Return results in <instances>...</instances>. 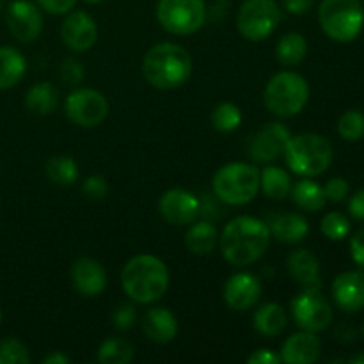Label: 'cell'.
I'll use <instances>...</instances> for the list:
<instances>
[{
	"label": "cell",
	"mask_w": 364,
	"mask_h": 364,
	"mask_svg": "<svg viewBox=\"0 0 364 364\" xmlns=\"http://www.w3.org/2000/svg\"><path fill=\"white\" fill-rule=\"evenodd\" d=\"M270 238L265 220L251 215L235 217L219 237L220 251L230 265L247 267L265 255Z\"/></svg>",
	"instance_id": "obj_1"
},
{
	"label": "cell",
	"mask_w": 364,
	"mask_h": 364,
	"mask_svg": "<svg viewBox=\"0 0 364 364\" xmlns=\"http://www.w3.org/2000/svg\"><path fill=\"white\" fill-rule=\"evenodd\" d=\"M121 284L132 301L139 304H151L166 295L169 288V270L156 256L139 255L124 265Z\"/></svg>",
	"instance_id": "obj_2"
},
{
	"label": "cell",
	"mask_w": 364,
	"mask_h": 364,
	"mask_svg": "<svg viewBox=\"0 0 364 364\" xmlns=\"http://www.w3.org/2000/svg\"><path fill=\"white\" fill-rule=\"evenodd\" d=\"M142 73L156 89H176L192 75V57L176 43H159L146 52Z\"/></svg>",
	"instance_id": "obj_3"
},
{
	"label": "cell",
	"mask_w": 364,
	"mask_h": 364,
	"mask_svg": "<svg viewBox=\"0 0 364 364\" xmlns=\"http://www.w3.org/2000/svg\"><path fill=\"white\" fill-rule=\"evenodd\" d=\"M283 155L287 166L295 174L313 178L329 169L333 162V146L318 134H301L288 141Z\"/></svg>",
	"instance_id": "obj_4"
},
{
	"label": "cell",
	"mask_w": 364,
	"mask_h": 364,
	"mask_svg": "<svg viewBox=\"0 0 364 364\" xmlns=\"http://www.w3.org/2000/svg\"><path fill=\"white\" fill-rule=\"evenodd\" d=\"M309 100V85L295 71H279L269 80L263 95L265 107L277 117H294Z\"/></svg>",
	"instance_id": "obj_5"
},
{
	"label": "cell",
	"mask_w": 364,
	"mask_h": 364,
	"mask_svg": "<svg viewBox=\"0 0 364 364\" xmlns=\"http://www.w3.org/2000/svg\"><path fill=\"white\" fill-rule=\"evenodd\" d=\"M212 187L217 198L226 205H247L259 191V171L251 164L231 162L217 171Z\"/></svg>",
	"instance_id": "obj_6"
},
{
	"label": "cell",
	"mask_w": 364,
	"mask_h": 364,
	"mask_svg": "<svg viewBox=\"0 0 364 364\" xmlns=\"http://www.w3.org/2000/svg\"><path fill=\"white\" fill-rule=\"evenodd\" d=\"M318 21L333 41H354L363 31L364 9L359 0H323L318 7Z\"/></svg>",
	"instance_id": "obj_7"
},
{
	"label": "cell",
	"mask_w": 364,
	"mask_h": 364,
	"mask_svg": "<svg viewBox=\"0 0 364 364\" xmlns=\"http://www.w3.org/2000/svg\"><path fill=\"white\" fill-rule=\"evenodd\" d=\"M156 18L171 34H194L206 21V4L205 0H160Z\"/></svg>",
	"instance_id": "obj_8"
},
{
	"label": "cell",
	"mask_w": 364,
	"mask_h": 364,
	"mask_svg": "<svg viewBox=\"0 0 364 364\" xmlns=\"http://www.w3.org/2000/svg\"><path fill=\"white\" fill-rule=\"evenodd\" d=\"M281 9L276 0H245L237 16V28L247 41H263L277 28Z\"/></svg>",
	"instance_id": "obj_9"
},
{
	"label": "cell",
	"mask_w": 364,
	"mask_h": 364,
	"mask_svg": "<svg viewBox=\"0 0 364 364\" xmlns=\"http://www.w3.org/2000/svg\"><path fill=\"white\" fill-rule=\"evenodd\" d=\"M291 316L302 331L322 333L333 322V308L316 288H306L291 301Z\"/></svg>",
	"instance_id": "obj_10"
},
{
	"label": "cell",
	"mask_w": 364,
	"mask_h": 364,
	"mask_svg": "<svg viewBox=\"0 0 364 364\" xmlns=\"http://www.w3.org/2000/svg\"><path fill=\"white\" fill-rule=\"evenodd\" d=\"M64 112L68 119L77 127H98L109 114V102L96 89H77L66 98Z\"/></svg>",
	"instance_id": "obj_11"
},
{
	"label": "cell",
	"mask_w": 364,
	"mask_h": 364,
	"mask_svg": "<svg viewBox=\"0 0 364 364\" xmlns=\"http://www.w3.org/2000/svg\"><path fill=\"white\" fill-rule=\"evenodd\" d=\"M7 28L21 43H32L43 31V14L31 0H14L6 11Z\"/></svg>",
	"instance_id": "obj_12"
},
{
	"label": "cell",
	"mask_w": 364,
	"mask_h": 364,
	"mask_svg": "<svg viewBox=\"0 0 364 364\" xmlns=\"http://www.w3.org/2000/svg\"><path fill=\"white\" fill-rule=\"evenodd\" d=\"M159 210L164 220L173 226H188L196 223L201 213V201L185 188H171L164 192L159 201Z\"/></svg>",
	"instance_id": "obj_13"
},
{
	"label": "cell",
	"mask_w": 364,
	"mask_h": 364,
	"mask_svg": "<svg viewBox=\"0 0 364 364\" xmlns=\"http://www.w3.org/2000/svg\"><path fill=\"white\" fill-rule=\"evenodd\" d=\"M290 139V130L283 123L265 124L252 135L249 142V156L256 162H274L283 155Z\"/></svg>",
	"instance_id": "obj_14"
},
{
	"label": "cell",
	"mask_w": 364,
	"mask_h": 364,
	"mask_svg": "<svg viewBox=\"0 0 364 364\" xmlns=\"http://www.w3.org/2000/svg\"><path fill=\"white\" fill-rule=\"evenodd\" d=\"M63 43L73 52H87L98 39V25L85 11H73L66 16L60 27Z\"/></svg>",
	"instance_id": "obj_15"
},
{
	"label": "cell",
	"mask_w": 364,
	"mask_h": 364,
	"mask_svg": "<svg viewBox=\"0 0 364 364\" xmlns=\"http://www.w3.org/2000/svg\"><path fill=\"white\" fill-rule=\"evenodd\" d=\"M262 281L249 272L233 274L224 284V301L235 311H247L262 297Z\"/></svg>",
	"instance_id": "obj_16"
},
{
	"label": "cell",
	"mask_w": 364,
	"mask_h": 364,
	"mask_svg": "<svg viewBox=\"0 0 364 364\" xmlns=\"http://www.w3.org/2000/svg\"><path fill=\"white\" fill-rule=\"evenodd\" d=\"M333 299L341 311H361L364 308V274L358 270L340 274L333 283Z\"/></svg>",
	"instance_id": "obj_17"
},
{
	"label": "cell",
	"mask_w": 364,
	"mask_h": 364,
	"mask_svg": "<svg viewBox=\"0 0 364 364\" xmlns=\"http://www.w3.org/2000/svg\"><path fill=\"white\" fill-rule=\"evenodd\" d=\"M71 281L75 290L85 297H96L107 287V272L102 263L92 258H78L71 265Z\"/></svg>",
	"instance_id": "obj_18"
},
{
	"label": "cell",
	"mask_w": 364,
	"mask_h": 364,
	"mask_svg": "<svg viewBox=\"0 0 364 364\" xmlns=\"http://www.w3.org/2000/svg\"><path fill=\"white\" fill-rule=\"evenodd\" d=\"M322 354V343L315 333H295L281 348V361L287 364H311Z\"/></svg>",
	"instance_id": "obj_19"
},
{
	"label": "cell",
	"mask_w": 364,
	"mask_h": 364,
	"mask_svg": "<svg viewBox=\"0 0 364 364\" xmlns=\"http://www.w3.org/2000/svg\"><path fill=\"white\" fill-rule=\"evenodd\" d=\"M265 223L269 226L270 237L284 244H297L304 240L309 233L308 220L301 213L295 212L270 213Z\"/></svg>",
	"instance_id": "obj_20"
},
{
	"label": "cell",
	"mask_w": 364,
	"mask_h": 364,
	"mask_svg": "<svg viewBox=\"0 0 364 364\" xmlns=\"http://www.w3.org/2000/svg\"><path fill=\"white\" fill-rule=\"evenodd\" d=\"M142 331L155 343H169L178 334V320L167 308H151L142 316Z\"/></svg>",
	"instance_id": "obj_21"
},
{
	"label": "cell",
	"mask_w": 364,
	"mask_h": 364,
	"mask_svg": "<svg viewBox=\"0 0 364 364\" xmlns=\"http://www.w3.org/2000/svg\"><path fill=\"white\" fill-rule=\"evenodd\" d=\"M288 272L304 288L320 290V263L318 258L308 249H299L288 256Z\"/></svg>",
	"instance_id": "obj_22"
},
{
	"label": "cell",
	"mask_w": 364,
	"mask_h": 364,
	"mask_svg": "<svg viewBox=\"0 0 364 364\" xmlns=\"http://www.w3.org/2000/svg\"><path fill=\"white\" fill-rule=\"evenodd\" d=\"M255 329L267 338L279 336L288 322V315L284 308L276 302H267L255 313Z\"/></svg>",
	"instance_id": "obj_23"
},
{
	"label": "cell",
	"mask_w": 364,
	"mask_h": 364,
	"mask_svg": "<svg viewBox=\"0 0 364 364\" xmlns=\"http://www.w3.org/2000/svg\"><path fill=\"white\" fill-rule=\"evenodd\" d=\"M27 70V60L20 50L0 46V89H9L21 80Z\"/></svg>",
	"instance_id": "obj_24"
},
{
	"label": "cell",
	"mask_w": 364,
	"mask_h": 364,
	"mask_svg": "<svg viewBox=\"0 0 364 364\" xmlns=\"http://www.w3.org/2000/svg\"><path fill=\"white\" fill-rule=\"evenodd\" d=\"M219 242V233L210 220L192 223L191 230L185 235V244L194 255H210Z\"/></svg>",
	"instance_id": "obj_25"
},
{
	"label": "cell",
	"mask_w": 364,
	"mask_h": 364,
	"mask_svg": "<svg viewBox=\"0 0 364 364\" xmlns=\"http://www.w3.org/2000/svg\"><path fill=\"white\" fill-rule=\"evenodd\" d=\"M290 198L299 208L306 210V212H318L327 203L323 187H320L313 180H301L295 185H291Z\"/></svg>",
	"instance_id": "obj_26"
},
{
	"label": "cell",
	"mask_w": 364,
	"mask_h": 364,
	"mask_svg": "<svg viewBox=\"0 0 364 364\" xmlns=\"http://www.w3.org/2000/svg\"><path fill=\"white\" fill-rule=\"evenodd\" d=\"M259 188L263 194L270 199H281L288 198L291 191V178L284 169L276 166H267L265 169L259 173Z\"/></svg>",
	"instance_id": "obj_27"
},
{
	"label": "cell",
	"mask_w": 364,
	"mask_h": 364,
	"mask_svg": "<svg viewBox=\"0 0 364 364\" xmlns=\"http://www.w3.org/2000/svg\"><path fill=\"white\" fill-rule=\"evenodd\" d=\"M57 100H59V96H57V89L53 87V84L41 82V84H36L28 89L27 96H25V105L32 114L46 116V114H52L55 110Z\"/></svg>",
	"instance_id": "obj_28"
},
{
	"label": "cell",
	"mask_w": 364,
	"mask_h": 364,
	"mask_svg": "<svg viewBox=\"0 0 364 364\" xmlns=\"http://www.w3.org/2000/svg\"><path fill=\"white\" fill-rule=\"evenodd\" d=\"M306 53H308V41L299 32H288L276 45V57L283 66H295L302 63Z\"/></svg>",
	"instance_id": "obj_29"
},
{
	"label": "cell",
	"mask_w": 364,
	"mask_h": 364,
	"mask_svg": "<svg viewBox=\"0 0 364 364\" xmlns=\"http://www.w3.org/2000/svg\"><path fill=\"white\" fill-rule=\"evenodd\" d=\"M45 171L50 181H53L57 185H63V187L73 185L78 180L77 162L73 159H70V156H52L46 162Z\"/></svg>",
	"instance_id": "obj_30"
},
{
	"label": "cell",
	"mask_w": 364,
	"mask_h": 364,
	"mask_svg": "<svg viewBox=\"0 0 364 364\" xmlns=\"http://www.w3.org/2000/svg\"><path fill=\"white\" fill-rule=\"evenodd\" d=\"M134 359V347L123 338H109L98 350V361L102 364H128Z\"/></svg>",
	"instance_id": "obj_31"
},
{
	"label": "cell",
	"mask_w": 364,
	"mask_h": 364,
	"mask_svg": "<svg viewBox=\"0 0 364 364\" xmlns=\"http://www.w3.org/2000/svg\"><path fill=\"white\" fill-rule=\"evenodd\" d=\"M212 124L215 130L223 132V134H230L235 132L242 124V112L235 103L223 102L212 110Z\"/></svg>",
	"instance_id": "obj_32"
},
{
	"label": "cell",
	"mask_w": 364,
	"mask_h": 364,
	"mask_svg": "<svg viewBox=\"0 0 364 364\" xmlns=\"http://www.w3.org/2000/svg\"><path fill=\"white\" fill-rule=\"evenodd\" d=\"M338 134L348 142L361 141L364 137V116L358 110H348L338 121Z\"/></svg>",
	"instance_id": "obj_33"
},
{
	"label": "cell",
	"mask_w": 364,
	"mask_h": 364,
	"mask_svg": "<svg viewBox=\"0 0 364 364\" xmlns=\"http://www.w3.org/2000/svg\"><path fill=\"white\" fill-rule=\"evenodd\" d=\"M320 230H322V233L326 235L329 240H345V238L348 237V233H350V220H348L343 213L331 212L322 219Z\"/></svg>",
	"instance_id": "obj_34"
},
{
	"label": "cell",
	"mask_w": 364,
	"mask_h": 364,
	"mask_svg": "<svg viewBox=\"0 0 364 364\" xmlns=\"http://www.w3.org/2000/svg\"><path fill=\"white\" fill-rule=\"evenodd\" d=\"M31 355H28L27 347L21 341L14 338L0 341V364H28Z\"/></svg>",
	"instance_id": "obj_35"
},
{
	"label": "cell",
	"mask_w": 364,
	"mask_h": 364,
	"mask_svg": "<svg viewBox=\"0 0 364 364\" xmlns=\"http://www.w3.org/2000/svg\"><path fill=\"white\" fill-rule=\"evenodd\" d=\"M137 322V309L134 304H119L112 313V326L117 331H128Z\"/></svg>",
	"instance_id": "obj_36"
},
{
	"label": "cell",
	"mask_w": 364,
	"mask_h": 364,
	"mask_svg": "<svg viewBox=\"0 0 364 364\" xmlns=\"http://www.w3.org/2000/svg\"><path fill=\"white\" fill-rule=\"evenodd\" d=\"M59 75H60V80H63L64 84L77 85L84 80L85 71H84V66H82V63H78L77 59H66L63 60V64H60Z\"/></svg>",
	"instance_id": "obj_37"
},
{
	"label": "cell",
	"mask_w": 364,
	"mask_h": 364,
	"mask_svg": "<svg viewBox=\"0 0 364 364\" xmlns=\"http://www.w3.org/2000/svg\"><path fill=\"white\" fill-rule=\"evenodd\" d=\"M82 191H84V194L87 196L89 199L98 201V199H103L107 196V192H109V183H107L105 178L100 176V174H92V176L85 178L84 185H82Z\"/></svg>",
	"instance_id": "obj_38"
},
{
	"label": "cell",
	"mask_w": 364,
	"mask_h": 364,
	"mask_svg": "<svg viewBox=\"0 0 364 364\" xmlns=\"http://www.w3.org/2000/svg\"><path fill=\"white\" fill-rule=\"evenodd\" d=\"M348 192H350V185H348L343 178H333V180L327 181L326 187H323V194H326V198L333 203L343 201L348 196Z\"/></svg>",
	"instance_id": "obj_39"
},
{
	"label": "cell",
	"mask_w": 364,
	"mask_h": 364,
	"mask_svg": "<svg viewBox=\"0 0 364 364\" xmlns=\"http://www.w3.org/2000/svg\"><path fill=\"white\" fill-rule=\"evenodd\" d=\"M36 2H38V6L41 7L43 11H46L48 14L59 16V14L70 13L75 7V4H77V0H36Z\"/></svg>",
	"instance_id": "obj_40"
},
{
	"label": "cell",
	"mask_w": 364,
	"mask_h": 364,
	"mask_svg": "<svg viewBox=\"0 0 364 364\" xmlns=\"http://www.w3.org/2000/svg\"><path fill=\"white\" fill-rule=\"evenodd\" d=\"M249 364H279L281 355L276 352L269 350V348H259V350L252 352L247 358Z\"/></svg>",
	"instance_id": "obj_41"
},
{
	"label": "cell",
	"mask_w": 364,
	"mask_h": 364,
	"mask_svg": "<svg viewBox=\"0 0 364 364\" xmlns=\"http://www.w3.org/2000/svg\"><path fill=\"white\" fill-rule=\"evenodd\" d=\"M350 255H352V259L364 269V228L352 237Z\"/></svg>",
	"instance_id": "obj_42"
},
{
	"label": "cell",
	"mask_w": 364,
	"mask_h": 364,
	"mask_svg": "<svg viewBox=\"0 0 364 364\" xmlns=\"http://www.w3.org/2000/svg\"><path fill=\"white\" fill-rule=\"evenodd\" d=\"M348 212L354 219L364 220V188L352 196L350 203H348Z\"/></svg>",
	"instance_id": "obj_43"
},
{
	"label": "cell",
	"mask_w": 364,
	"mask_h": 364,
	"mask_svg": "<svg viewBox=\"0 0 364 364\" xmlns=\"http://www.w3.org/2000/svg\"><path fill=\"white\" fill-rule=\"evenodd\" d=\"M284 9L290 14H306L313 7V0H283Z\"/></svg>",
	"instance_id": "obj_44"
},
{
	"label": "cell",
	"mask_w": 364,
	"mask_h": 364,
	"mask_svg": "<svg viewBox=\"0 0 364 364\" xmlns=\"http://www.w3.org/2000/svg\"><path fill=\"white\" fill-rule=\"evenodd\" d=\"M71 359L68 358L66 354H63V352H53V354L46 355L45 359H43V364H70Z\"/></svg>",
	"instance_id": "obj_45"
},
{
	"label": "cell",
	"mask_w": 364,
	"mask_h": 364,
	"mask_svg": "<svg viewBox=\"0 0 364 364\" xmlns=\"http://www.w3.org/2000/svg\"><path fill=\"white\" fill-rule=\"evenodd\" d=\"M350 363L352 364H364V352H363V354L355 355V358H352Z\"/></svg>",
	"instance_id": "obj_46"
},
{
	"label": "cell",
	"mask_w": 364,
	"mask_h": 364,
	"mask_svg": "<svg viewBox=\"0 0 364 364\" xmlns=\"http://www.w3.org/2000/svg\"><path fill=\"white\" fill-rule=\"evenodd\" d=\"M85 2H87V4H102V2H105V0H85Z\"/></svg>",
	"instance_id": "obj_47"
},
{
	"label": "cell",
	"mask_w": 364,
	"mask_h": 364,
	"mask_svg": "<svg viewBox=\"0 0 364 364\" xmlns=\"http://www.w3.org/2000/svg\"><path fill=\"white\" fill-rule=\"evenodd\" d=\"M0 322H2V311H0Z\"/></svg>",
	"instance_id": "obj_48"
},
{
	"label": "cell",
	"mask_w": 364,
	"mask_h": 364,
	"mask_svg": "<svg viewBox=\"0 0 364 364\" xmlns=\"http://www.w3.org/2000/svg\"><path fill=\"white\" fill-rule=\"evenodd\" d=\"M363 334H364V326H363Z\"/></svg>",
	"instance_id": "obj_49"
},
{
	"label": "cell",
	"mask_w": 364,
	"mask_h": 364,
	"mask_svg": "<svg viewBox=\"0 0 364 364\" xmlns=\"http://www.w3.org/2000/svg\"><path fill=\"white\" fill-rule=\"evenodd\" d=\"M0 7H2V2H0Z\"/></svg>",
	"instance_id": "obj_50"
}]
</instances>
